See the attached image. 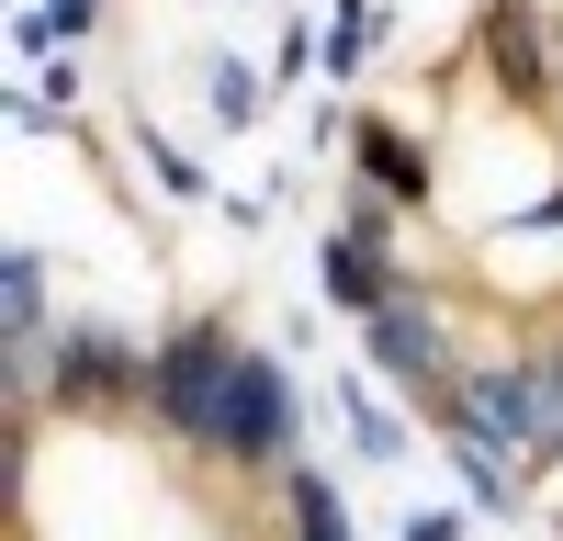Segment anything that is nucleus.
<instances>
[{"label": "nucleus", "instance_id": "1", "mask_svg": "<svg viewBox=\"0 0 563 541\" xmlns=\"http://www.w3.org/2000/svg\"><path fill=\"white\" fill-rule=\"evenodd\" d=\"M238 316L225 305H192V316H169V328L147 339V429L180 451V463H203L214 474V451H225V384H238Z\"/></svg>", "mask_w": 563, "mask_h": 541}, {"label": "nucleus", "instance_id": "6", "mask_svg": "<svg viewBox=\"0 0 563 541\" xmlns=\"http://www.w3.org/2000/svg\"><path fill=\"white\" fill-rule=\"evenodd\" d=\"M417 283V270L395 260V238H372V225H327V238H316V305L327 316H350V328H372V316H384L395 294Z\"/></svg>", "mask_w": 563, "mask_h": 541}, {"label": "nucleus", "instance_id": "12", "mask_svg": "<svg viewBox=\"0 0 563 541\" xmlns=\"http://www.w3.org/2000/svg\"><path fill=\"white\" fill-rule=\"evenodd\" d=\"M124 135H135V158H147V192H158V203H225V192H214V169H203L192 147H169L147 113H124Z\"/></svg>", "mask_w": 563, "mask_h": 541}, {"label": "nucleus", "instance_id": "9", "mask_svg": "<svg viewBox=\"0 0 563 541\" xmlns=\"http://www.w3.org/2000/svg\"><path fill=\"white\" fill-rule=\"evenodd\" d=\"M327 406H339V429H350V463H372V474L406 463V406H395V384L372 373V361H339Z\"/></svg>", "mask_w": 563, "mask_h": 541}, {"label": "nucleus", "instance_id": "10", "mask_svg": "<svg viewBox=\"0 0 563 541\" xmlns=\"http://www.w3.org/2000/svg\"><path fill=\"white\" fill-rule=\"evenodd\" d=\"M384 34H395L384 0H327V12H316V79L327 90H361V68L384 57Z\"/></svg>", "mask_w": 563, "mask_h": 541}, {"label": "nucleus", "instance_id": "14", "mask_svg": "<svg viewBox=\"0 0 563 541\" xmlns=\"http://www.w3.org/2000/svg\"><path fill=\"white\" fill-rule=\"evenodd\" d=\"M203 113H214V124H260V113H271L260 68H249V57H203Z\"/></svg>", "mask_w": 563, "mask_h": 541}, {"label": "nucleus", "instance_id": "16", "mask_svg": "<svg viewBox=\"0 0 563 541\" xmlns=\"http://www.w3.org/2000/svg\"><path fill=\"white\" fill-rule=\"evenodd\" d=\"M395 541H474V519H462V508H406Z\"/></svg>", "mask_w": 563, "mask_h": 541}, {"label": "nucleus", "instance_id": "13", "mask_svg": "<svg viewBox=\"0 0 563 541\" xmlns=\"http://www.w3.org/2000/svg\"><path fill=\"white\" fill-rule=\"evenodd\" d=\"M282 530H294V541H361V530H350L339 474H316V463H294V474H282Z\"/></svg>", "mask_w": 563, "mask_h": 541}, {"label": "nucleus", "instance_id": "2", "mask_svg": "<svg viewBox=\"0 0 563 541\" xmlns=\"http://www.w3.org/2000/svg\"><path fill=\"white\" fill-rule=\"evenodd\" d=\"M305 463V384H294V361L282 350H238V384H225V451H214V474H249V485H282Z\"/></svg>", "mask_w": 563, "mask_h": 541}, {"label": "nucleus", "instance_id": "11", "mask_svg": "<svg viewBox=\"0 0 563 541\" xmlns=\"http://www.w3.org/2000/svg\"><path fill=\"white\" fill-rule=\"evenodd\" d=\"M113 23V0H23V12H12V57H79V45L90 34H102Z\"/></svg>", "mask_w": 563, "mask_h": 541}, {"label": "nucleus", "instance_id": "8", "mask_svg": "<svg viewBox=\"0 0 563 541\" xmlns=\"http://www.w3.org/2000/svg\"><path fill=\"white\" fill-rule=\"evenodd\" d=\"M440 451H451V474H462V496H474L485 519H530V474H519V451H507L496 429H474L462 406H440Z\"/></svg>", "mask_w": 563, "mask_h": 541}, {"label": "nucleus", "instance_id": "15", "mask_svg": "<svg viewBox=\"0 0 563 541\" xmlns=\"http://www.w3.org/2000/svg\"><path fill=\"white\" fill-rule=\"evenodd\" d=\"M271 79L294 90V79H316V23H282V45H271Z\"/></svg>", "mask_w": 563, "mask_h": 541}, {"label": "nucleus", "instance_id": "7", "mask_svg": "<svg viewBox=\"0 0 563 541\" xmlns=\"http://www.w3.org/2000/svg\"><path fill=\"white\" fill-rule=\"evenodd\" d=\"M350 169H361L395 214H440V147H429V135H406L395 113H350Z\"/></svg>", "mask_w": 563, "mask_h": 541}, {"label": "nucleus", "instance_id": "4", "mask_svg": "<svg viewBox=\"0 0 563 541\" xmlns=\"http://www.w3.org/2000/svg\"><path fill=\"white\" fill-rule=\"evenodd\" d=\"M462 57L485 68V90L507 113H530V124L563 113V23H552V0H485Z\"/></svg>", "mask_w": 563, "mask_h": 541}, {"label": "nucleus", "instance_id": "5", "mask_svg": "<svg viewBox=\"0 0 563 541\" xmlns=\"http://www.w3.org/2000/svg\"><path fill=\"white\" fill-rule=\"evenodd\" d=\"M45 406H57V418H147V339L113 328V316H68Z\"/></svg>", "mask_w": 563, "mask_h": 541}, {"label": "nucleus", "instance_id": "3", "mask_svg": "<svg viewBox=\"0 0 563 541\" xmlns=\"http://www.w3.org/2000/svg\"><path fill=\"white\" fill-rule=\"evenodd\" d=\"M350 339H361V361L417 406V418L462 384V328H451V294H440V283H406V294L372 316V328H350Z\"/></svg>", "mask_w": 563, "mask_h": 541}]
</instances>
